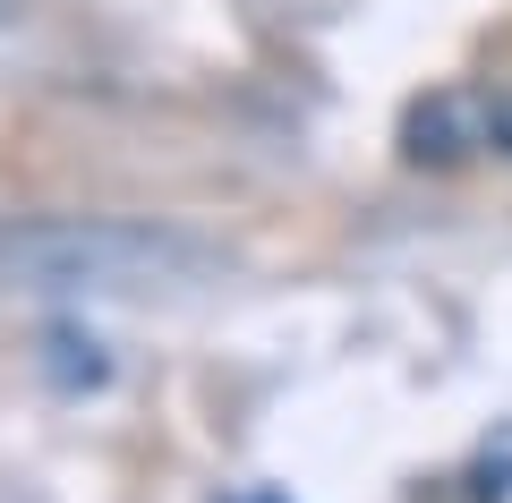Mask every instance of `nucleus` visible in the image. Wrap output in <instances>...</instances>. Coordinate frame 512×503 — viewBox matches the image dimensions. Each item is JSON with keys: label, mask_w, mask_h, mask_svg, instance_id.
Masks as SVG:
<instances>
[{"label": "nucleus", "mask_w": 512, "mask_h": 503, "mask_svg": "<svg viewBox=\"0 0 512 503\" xmlns=\"http://www.w3.org/2000/svg\"><path fill=\"white\" fill-rule=\"evenodd\" d=\"M0 265L43 290H128L154 273H180L188 248L171 231H137V222H26V231H0Z\"/></svg>", "instance_id": "nucleus-1"}, {"label": "nucleus", "mask_w": 512, "mask_h": 503, "mask_svg": "<svg viewBox=\"0 0 512 503\" xmlns=\"http://www.w3.org/2000/svg\"><path fill=\"white\" fill-rule=\"evenodd\" d=\"M43 376L60 384V393H86V384L111 376L103 342H86V333H43Z\"/></svg>", "instance_id": "nucleus-2"}]
</instances>
